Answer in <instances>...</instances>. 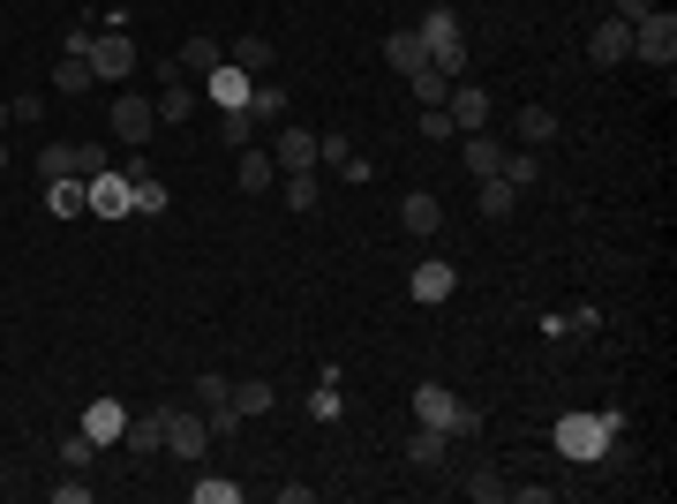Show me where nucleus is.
<instances>
[{"label": "nucleus", "instance_id": "obj_34", "mask_svg": "<svg viewBox=\"0 0 677 504\" xmlns=\"http://www.w3.org/2000/svg\"><path fill=\"white\" fill-rule=\"evenodd\" d=\"M271 61H279L271 39H241V45H234V68H249V76H271Z\"/></svg>", "mask_w": 677, "mask_h": 504}, {"label": "nucleus", "instance_id": "obj_16", "mask_svg": "<svg viewBox=\"0 0 677 504\" xmlns=\"http://www.w3.org/2000/svg\"><path fill=\"white\" fill-rule=\"evenodd\" d=\"M460 159H466V173H474V181H497V167H505V143H497L490 128H474V136L460 143Z\"/></svg>", "mask_w": 677, "mask_h": 504}, {"label": "nucleus", "instance_id": "obj_31", "mask_svg": "<svg viewBox=\"0 0 677 504\" xmlns=\"http://www.w3.org/2000/svg\"><path fill=\"white\" fill-rule=\"evenodd\" d=\"M444 444H452V437H444V429H429V421H422V429L407 437V460H415V467H437V460H444Z\"/></svg>", "mask_w": 677, "mask_h": 504}, {"label": "nucleus", "instance_id": "obj_17", "mask_svg": "<svg viewBox=\"0 0 677 504\" xmlns=\"http://www.w3.org/2000/svg\"><path fill=\"white\" fill-rule=\"evenodd\" d=\"M399 226H407V234H437V226H444V204H437L429 189H415V196H399Z\"/></svg>", "mask_w": 677, "mask_h": 504}, {"label": "nucleus", "instance_id": "obj_35", "mask_svg": "<svg viewBox=\"0 0 677 504\" xmlns=\"http://www.w3.org/2000/svg\"><path fill=\"white\" fill-rule=\"evenodd\" d=\"M474 189H482V218H512V204H519L512 181H474Z\"/></svg>", "mask_w": 677, "mask_h": 504}, {"label": "nucleus", "instance_id": "obj_8", "mask_svg": "<svg viewBox=\"0 0 677 504\" xmlns=\"http://www.w3.org/2000/svg\"><path fill=\"white\" fill-rule=\"evenodd\" d=\"M249 90H256V76L234 68V61H218L212 76H204V98H212L218 114H249Z\"/></svg>", "mask_w": 677, "mask_h": 504}, {"label": "nucleus", "instance_id": "obj_26", "mask_svg": "<svg viewBox=\"0 0 677 504\" xmlns=\"http://www.w3.org/2000/svg\"><path fill=\"white\" fill-rule=\"evenodd\" d=\"M279 189H287V211H316L324 204V181H316V173H279Z\"/></svg>", "mask_w": 677, "mask_h": 504}, {"label": "nucleus", "instance_id": "obj_43", "mask_svg": "<svg viewBox=\"0 0 677 504\" xmlns=\"http://www.w3.org/2000/svg\"><path fill=\"white\" fill-rule=\"evenodd\" d=\"M53 504H90V482H53Z\"/></svg>", "mask_w": 677, "mask_h": 504}, {"label": "nucleus", "instance_id": "obj_37", "mask_svg": "<svg viewBox=\"0 0 677 504\" xmlns=\"http://www.w3.org/2000/svg\"><path fill=\"white\" fill-rule=\"evenodd\" d=\"M218 136H226L234 151H249V136H256V114H218Z\"/></svg>", "mask_w": 677, "mask_h": 504}, {"label": "nucleus", "instance_id": "obj_6", "mask_svg": "<svg viewBox=\"0 0 677 504\" xmlns=\"http://www.w3.org/2000/svg\"><path fill=\"white\" fill-rule=\"evenodd\" d=\"M106 128L121 136L128 151H143V143H151V128H159V106H151V98H136V90H121V98H114V114H106Z\"/></svg>", "mask_w": 677, "mask_h": 504}, {"label": "nucleus", "instance_id": "obj_15", "mask_svg": "<svg viewBox=\"0 0 677 504\" xmlns=\"http://www.w3.org/2000/svg\"><path fill=\"white\" fill-rule=\"evenodd\" d=\"M588 53L602 61V68L633 61V23H617V15H610V23H594V31H588Z\"/></svg>", "mask_w": 677, "mask_h": 504}, {"label": "nucleus", "instance_id": "obj_2", "mask_svg": "<svg viewBox=\"0 0 677 504\" xmlns=\"http://www.w3.org/2000/svg\"><path fill=\"white\" fill-rule=\"evenodd\" d=\"M415 421H429V429H444V437H466V429H482V415L466 407L452 384H415Z\"/></svg>", "mask_w": 677, "mask_h": 504}, {"label": "nucleus", "instance_id": "obj_46", "mask_svg": "<svg viewBox=\"0 0 677 504\" xmlns=\"http://www.w3.org/2000/svg\"><path fill=\"white\" fill-rule=\"evenodd\" d=\"M0 167H8V143H0Z\"/></svg>", "mask_w": 677, "mask_h": 504}, {"label": "nucleus", "instance_id": "obj_23", "mask_svg": "<svg viewBox=\"0 0 677 504\" xmlns=\"http://www.w3.org/2000/svg\"><path fill=\"white\" fill-rule=\"evenodd\" d=\"M218 61H226V53H218L212 39H189V45H181V53H173V68H181V76H212Z\"/></svg>", "mask_w": 677, "mask_h": 504}, {"label": "nucleus", "instance_id": "obj_40", "mask_svg": "<svg viewBox=\"0 0 677 504\" xmlns=\"http://www.w3.org/2000/svg\"><path fill=\"white\" fill-rule=\"evenodd\" d=\"M466 497H474V504H497V497H505V474H490V467H482V474L466 482Z\"/></svg>", "mask_w": 677, "mask_h": 504}, {"label": "nucleus", "instance_id": "obj_38", "mask_svg": "<svg viewBox=\"0 0 677 504\" xmlns=\"http://www.w3.org/2000/svg\"><path fill=\"white\" fill-rule=\"evenodd\" d=\"M98 460V444H90L84 429H68V437H61V467H90Z\"/></svg>", "mask_w": 677, "mask_h": 504}, {"label": "nucleus", "instance_id": "obj_1", "mask_svg": "<svg viewBox=\"0 0 677 504\" xmlns=\"http://www.w3.org/2000/svg\"><path fill=\"white\" fill-rule=\"evenodd\" d=\"M557 460H572V467H594V460H610L617 452V415H594V407H572V415H557Z\"/></svg>", "mask_w": 677, "mask_h": 504}, {"label": "nucleus", "instance_id": "obj_45", "mask_svg": "<svg viewBox=\"0 0 677 504\" xmlns=\"http://www.w3.org/2000/svg\"><path fill=\"white\" fill-rule=\"evenodd\" d=\"M8 121H15V114H8V106H0V128H8Z\"/></svg>", "mask_w": 677, "mask_h": 504}, {"label": "nucleus", "instance_id": "obj_14", "mask_svg": "<svg viewBox=\"0 0 677 504\" xmlns=\"http://www.w3.org/2000/svg\"><path fill=\"white\" fill-rule=\"evenodd\" d=\"M121 444L136 452V460H151V452H166V407H151V415H128Z\"/></svg>", "mask_w": 677, "mask_h": 504}, {"label": "nucleus", "instance_id": "obj_41", "mask_svg": "<svg viewBox=\"0 0 677 504\" xmlns=\"http://www.w3.org/2000/svg\"><path fill=\"white\" fill-rule=\"evenodd\" d=\"M422 136H429V143H444V136H460V128H452L444 106H422Z\"/></svg>", "mask_w": 677, "mask_h": 504}, {"label": "nucleus", "instance_id": "obj_28", "mask_svg": "<svg viewBox=\"0 0 677 504\" xmlns=\"http://www.w3.org/2000/svg\"><path fill=\"white\" fill-rule=\"evenodd\" d=\"M279 181V167H271V151H241V196H264Z\"/></svg>", "mask_w": 677, "mask_h": 504}, {"label": "nucleus", "instance_id": "obj_19", "mask_svg": "<svg viewBox=\"0 0 677 504\" xmlns=\"http://www.w3.org/2000/svg\"><path fill=\"white\" fill-rule=\"evenodd\" d=\"M128 181H136V218H159V211L173 204V196H166V181H159V173L143 167V159L128 167Z\"/></svg>", "mask_w": 677, "mask_h": 504}, {"label": "nucleus", "instance_id": "obj_7", "mask_svg": "<svg viewBox=\"0 0 677 504\" xmlns=\"http://www.w3.org/2000/svg\"><path fill=\"white\" fill-rule=\"evenodd\" d=\"M407 294L422 301V309H437V301H452V294H460V271H452L444 256H422V264L407 271Z\"/></svg>", "mask_w": 677, "mask_h": 504}, {"label": "nucleus", "instance_id": "obj_20", "mask_svg": "<svg viewBox=\"0 0 677 504\" xmlns=\"http://www.w3.org/2000/svg\"><path fill=\"white\" fill-rule=\"evenodd\" d=\"M512 136H519L527 151H542V143L557 136V114H550V106H519V121H512Z\"/></svg>", "mask_w": 677, "mask_h": 504}, {"label": "nucleus", "instance_id": "obj_21", "mask_svg": "<svg viewBox=\"0 0 677 504\" xmlns=\"http://www.w3.org/2000/svg\"><path fill=\"white\" fill-rule=\"evenodd\" d=\"M53 84H61V98H84V90L98 84V76H90V61H84V53H61V61H53Z\"/></svg>", "mask_w": 677, "mask_h": 504}, {"label": "nucleus", "instance_id": "obj_44", "mask_svg": "<svg viewBox=\"0 0 677 504\" xmlns=\"http://www.w3.org/2000/svg\"><path fill=\"white\" fill-rule=\"evenodd\" d=\"M647 8H655V0H610V15H617V23H640Z\"/></svg>", "mask_w": 677, "mask_h": 504}, {"label": "nucleus", "instance_id": "obj_29", "mask_svg": "<svg viewBox=\"0 0 677 504\" xmlns=\"http://www.w3.org/2000/svg\"><path fill=\"white\" fill-rule=\"evenodd\" d=\"M196 407H204V415H226V407H234V377L204 369V377H196Z\"/></svg>", "mask_w": 677, "mask_h": 504}, {"label": "nucleus", "instance_id": "obj_10", "mask_svg": "<svg viewBox=\"0 0 677 504\" xmlns=\"http://www.w3.org/2000/svg\"><path fill=\"white\" fill-rule=\"evenodd\" d=\"M271 167H279V173H316V136H309L301 121H287V128H279V143H271Z\"/></svg>", "mask_w": 677, "mask_h": 504}, {"label": "nucleus", "instance_id": "obj_30", "mask_svg": "<svg viewBox=\"0 0 677 504\" xmlns=\"http://www.w3.org/2000/svg\"><path fill=\"white\" fill-rule=\"evenodd\" d=\"M39 196H45V211H53V218H76V211H84V181H45Z\"/></svg>", "mask_w": 677, "mask_h": 504}, {"label": "nucleus", "instance_id": "obj_42", "mask_svg": "<svg viewBox=\"0 0 677 504\" xmlns=\"http://www.w3.org/2000/svg\"><path fill=\"white\" fill-rule=\"evenodd\" d=\"M309 415H316V421H338V384H316V392H309Z\"/></svg>", "mask_w": 677, "mask_h": 504}, {"label": "nucleus", "instance_id": "obj_32", "mask_svg": "<svg viewBox=\"0 0 677 504\" xmlns=\"http://www.w3.org/2000/svg\"><path fill=\"white\" fill-rule=\"evenodd\" d=\"M497 181H512V189H535L542 181V167H535V151L519 143V151H505V167H497Z\"/></svg>", "mask_w": 677, "mask_h": 504}, {"label": "nucleus", "instance_id": "obj_11", "mask_svg": "<svg viewBox=\"0 0 677 504\" xmlns=\"http://www.w3.org/2000/svg\"><path fill=\"white\" fill-rule=\"evenodd\" d=\"M76 429H84L90 444L106 452V444H121V429H128V407H121V399H90L84 415H76Z\"/></svg>", "mask_w": 677, "mask_h": 504}, {"label": "nucleus", "instance_id": "obj_13", "mask_svg": "<svg viewBox=\"0 0 677 504\" xmlns=\"http://www.w3.org/2000/svg\"><path fill=\"white\" fill-rule=\"evenodd\" d=\"M444 114H452V128H460V136H474V128H490V90H474V84H452V90H444Z\"/></svg>", "mask_w": 677, "mask_h": 504}, {"label": "nucleus", "instance_id": "obj_25", "mask_svg": "<svg viewBox=\"0 0 677 504\" xmlns=\"http://www.w3.org/2000/svg\"><path fill=\"white\" fill-rule=\"evenodd\" d=\"M39 181H84V173H76V143H45L39 151Z\"/></svg>", "mask_w": 677, "mask_h": 504}, {"label": "nucleus", "instance_id": "obj_33", "mask_svg": "<svg viewBox=\"0 0 677 504\" xmlns=\"http://www.w3.org/2000/svg\"><path fill=\"white\" fill-rule=\"evenodd\" d=\"M407 90H415V106H444V90H452V76H437V68H415V76H407Z\"/></svg>", "mask_w": 677, "mask_h": 504}, {"label": "nucleus", "instance_id": "obj_22", "mask_svg": "<svg viewBox=\"0 0 677 504\" xmlns=\"http://www.w3.org/2000/svg\"><path fill=\"white\" fill-rule=\"evenodd\" d=\"M249 114H256V128H264V121H279V114H287V84H279V76H256Z\"/></svg>", "mask_w": 677, "mask_h": 504}, {"label": "nucleus", "instance_id": "obj_12", "mask_svg": "<svg viewBox=\"0 0 677 504\" xmlns=\"http://www.w3.org/2000/svg\"><path fill=\"white\" fill-rule=\"evenodd\" d=\"M316 167H332L338 181H369V159H362V151H354L338 128H324V136H316Z\"/></svg>", "mask_w": 677, "mask_h": 504}, {"label": "nucleus", "instance_id": "obj_5", "mask_svg": "<svg viewBox=\"0 0 677 504\" xmlns=\"http://www.w3.org/2000/svg\"><path fill=\"white\" fill-rule=\"evenodd\" d=\"M90 76L98 84H128V68H136V39L128 31H90Z\"/></svg>", "mask_w": 677, "mask_h": 504}, {"label": "nucleus", "instance_id": "obj_4", "mask_svg": "<svg viewBox=\"0 0 677 504\" xmlns=\"http://www.w3.org/2000/svg\"><path fill=\"white\" fill-rule=\"evenodd\" d=\"M84 211L90 218H136V181H128V173H90L84 181Z\"/></svg>", "mask_w": 677, "mask_h": 504}, {"label": "nucleus", "instance_id": "obj_39", "mask_svg": "<svg viewBox=\"0 0 677 504\" xmlns=\"http://www.w3.org/2000/svg\"><path fill=\"white\" fill-rule=\"evenodd\" d=\"M106 167H114V151H106L98 136H90V143H76V173H84V181H90V173H106Z\"/></svg>", "mask_w": 677, "mask_h": 504}, {"label": "nucleus", "instance_id": "obj_18", "mask_svg": "<svg viewBox=\"0 0 677 504\" xmlns=\"http://www.w3.org/2000/svg\"><path fill=\"white\" fill-rule=\"evenodd\" d=\"M384 61H391V76H415V68L429 61L422 31H391V39H384Z\"/></svg>", "mask_w": 677, "mask_h": 504}, {"label": "nucleus", "instance_id": "obj_27", "mask_svg": "<svg viewBox=\"0 0 677 504\" xmlns=\"http://www.w3.org/2000/svg\"><path fill=\"white\" fill-rule=\"evenodd\" d=\"M271 399H279L271 377H241L234 384V415H271Z\"/></svg>", "mask_w": 677, "mask_h": 504}, {"label": "nucleus", "instance_id": "obj_36", "mask_svg": "<svg viewBox=\"0 0 677 504\" xmlns=\"http://www.w3.org/2000/svg\"><path fill=\"white\" fill-rule=\"evenodd\" d=\"M196 504H241V482H234V474H204V482H196Z\"/></svg>", "mask_w": 677, "mask_h": 504}, {"label": "nucleus", "instance_id": "obj_9", "mask_svg": "<svg viewBox=\"0 0 677 504\" xmlns=\"http://www.w3.org/2000/svg\"><path fill=\"white\" fill-rule=\"evenodd\" d=\"M166 452L173 460H204V452H212V421L204 415H173L166 407Z\"/></svg>", "mask_w": 677, "mask_h": 504}, {"label": "nucleus", "instance_id": "obj_24", "mask_svg": "<svg viewBox=\"0 0 677 504\" xmlns=\"http://www.w3.org/2000/svg\"><path fill=\"white\" fill-rule=\"evenodd\" d=\"M444 39H466V23H460V8L437 0V8L422 15V45H444Z\"/></svg>", "mask_w": 677, "mask_h": 504}, {"label": "nucleus", "instance_id": "obj_3", "mask_svg": "<svg viewBox=\"0 0 677 504\" xmlns=\"http://www.w3.org/2000/svg\"><path fill=\"white\" fill-rule=\"evenodd\" d=\"M633 61H655V68L677 61V15L670 8H647V15L633 23Z\"/></svg>", "mask_w": 677, "mask_h": 504}]
</instances>
